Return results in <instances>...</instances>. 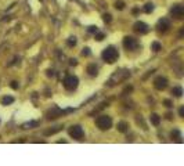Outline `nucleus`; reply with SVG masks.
<instances>
[{
  "label": "nucleus",
  "mask_w": 184,
  "mask_h": 166,
  "mask_svg": "<svg viewBox=\"0 0 184 166\" xmlns=\"http://www.w3.org/2000/svg\"><path fill=\"white\" fill-rule=\"evenodd\" d=\"M101 57H103V60H104L105 62H108V64H114V62L119 58V53H118V50H116L114 46H109V47L104 49V51H103Z\"/></svg>",
  "instance_id": "nucleus-1"
},
{
  "label": "nucleus",
  "mask_w": 184,
  "mask_h": 166,
  "mask_svg": "<svg viewBox=\"0 0 184 166\" xmlns=\"http://www.w3.org/2000/svg\"><path fill=\"white\" fill-rule=\"evenodd\" d=\"M96 125L100 130H108L112 127V119L108 115H101L96 119Z\"/></svg>",
  "instance_id": "nucleus-2"
},
{
  "label": "nucleus",
  "mask_w": 184,
  "mask_h": 166,
  "mask_svg": "<svg viewBox=\"0 0 184 166\" xmlns=\"http://www.w3.org/2000/svg\"><path fill=\"white\" fill-rule=\"evenodd\" d=\"M68 134L72 138H75V140H83V137H84V130H83V127H82V126L73 125V126H71V127H69Z\"/></svg>",
  "instance_id": "nucleus-3"
},
{
  "label": "nucleus",
  "mask_w": 184,
  "mask_h": 166,
  "mask_svg": "<svg viewBox=\"0 0 184 166\" xmlns=\"http://www.w3.org/2000/svg\"><path fill=\"white\" fill-rule=\"evenodd\" d=\"M78 85H79V79L73 76V75H69V76H67L64 79V87L67 90H69V91H73L78 87Z\"/></svg>",
  "instance_id": "nucleus-4"
},
{
  "label": "nucleus",
  "mask_w": 184,
  "mask_h": 166,
  "mask_svg": "<svg viewBox=\"0 0 184 166\" xmlns=\"http://www.w3.org/2000/svg\"><path fill=\"white\" fill-rule=\"evenodd\" d=\"M170 29V21L168 18H161L156 24V31L159 33H166Z\"/></svg>",
  "instance_id": "nucleus-5"
},
{
  "label": "nucleus",
  "mask_w": 184,
  "mask_h": 166,
  "mask_svg": "<svg viewBox=\"0 0 184 166\" xmlns=\"http://www.w3.org/2000/svg\"><path fill=\"white\" fill-rule=\"evenodd\" d=\"M133 31L136 33H140V35H145V33H148V31H150V26H148L145 22H143V21H137V22H134V25H133Z\"/></svg>",
  "instance_id": "nucleus-6"
},
{
  "label": "nucleus",
  "mask_w": 184,
  "mask_h": 166,
  "mask_svg": "<svg viewBox=\"0 0 184 166\" xmlns=\"http://www.w3.org/2000/svg\"><path fill=\"white\" fill-rule=\"evenodd\" d=\"M123 47L126 50H136L139 47V42L132 36H126L123 39Z\"/></svg>",
  "instance_id": "nucleus-7"
},
{
  "label": "nucleus",
  "mask_w": 184,
  "mask_h": 166,
  "mask_svg": "<svg viewBox=\"0 0 184 166\" xmlns=\"http://www.w3.org/2000/svg\"><path fill=\"white\" fill-rule=\"evenodd\" d=\"M170 15L176 20H181L184 17V8L181 4H174L172 8H170Z\"/></svg>",
  "instance_id": "nucleus-8"
},
{
  "label": "nucleus",
  "mask_w": 184,
  "mask_h": 166,
  "mask_svg": "<svg viewBox=\"0 0 184 166\" xmlns=\"http://www.w3.org/2000/svg\"><path fill=\"white\" fill-rule=\"evenodd\" d=\"M154 86H155L156 90H165L168 87V79L165 76H158L154 80Z\"/></svg>",
  "instance_id": "nucleus-9"
},
{
  "label": "nucleus",
  "mask_w": 184,
  "mask_h": 166,
  "mask_svg": "<svg viewBox=\"0 0 184 166\" xmlns=\"http://www.w3.org/2000/svg\"><path fill=\"white\" fill-rule=\"evenodd\" d=\"M87 72L90 76H97V73H98V68H97L96 64H90L87 67Z\"/></svg>",
  "instance_id": "nucleus-10"
},
{
  "label": "nucleus",
  "mask_w": 184,
  "mask_h": 166,
  "mask_svg": "<svg viewBox=\"0 0 184 166\" xmlns=\"http://www.w3.org/2000/svg\"><path fill=\"white\" fill-rule=\"evenodd\" d=\"M150 121H151V123L154 126H158L161 123V116L158 113H152L151 116H150Z\"/></svg>",
  "instance_id": "nucleus-11"
},
{
  "label": "nucleus",
  "mask_w": 184,
  "mask_h": 166,
  "mask_svg": "<svg viewBox=\"0 0 184 166\" xmlns=\"http://www.w3.org/2000/svg\"><path fill=\"white\" fill-rule=\"evenodd\" d=\"M172 94H174V97L180 98L183 96V89H181L180 86H176V87H173L172 89Z\"/></svg>",
  "instance_id": "nucleus-12"
},
{
  "label": "nucleus",
  "mask_w": 184,
  "mask_h": 166,
  "mask_svg": "<svg viewBox=\"0 0 184 166\" xmlns=\"http://www.w3.org/2000/svg\"><path fill=\"white\" fill-rule=\"evenodd\" d=\"M128 127H129V125L126 122H119V123H118V130H119L120 133H126V132H128Z\"/></svg>",
  "instance_id": "nucleus-13"
},
{
  "label": "nucleus",
  "mask_w": 184,
  "mask_h": 166,
  "mask_svg": "<svg viewBox=\"0 0 184 166\" xmlns=\"http://www.w3.org/2000/svg\"><path fill=\"white\" fill-rule=\"evenodd\" d=\"M12 102H14V97H11V96H6V97L1 98L3 105H8V104H12Z\"/></svg>",
  "instance_id": "nucleus-14"
},
{
  "label": "nucleus",
  "mask_w": 184,
  "mask_h": 166,
  "mask_svg": "<svg viewBox=\"0 0 184 166\" xmlns=\"http://www.w3.org/2000/svg\"><path fill=\"white\" fill-rule=\"evenodd\" d=\"M144 11L147 12V14L152 12V11H154V4H152V3H147V4L144 6Z\"/></svg>",
  "instance_id": "nucleus-15"
},
{
  "label": "nucleus",
  "mask_w": 184,
  "mask_h": 166,
  "mask_svg": "<svg viewBox=\"0 0 184 166\" xmlns=\"http://www.w3.org/2000/svg\"><path fill=\"white\" fill-rule=\"evenodd\" d=\"M172 138H176L179 143H183V140H181V137H180V133H179V130L172 132Z\"/></svg>",
  "instance_id": "nucleus-16"
},
{
  "label": "nucleus",
  "mask_w": 184,
  "mask_h": 166,
  "mask_svg": "<svg viewBox=\"0 0 184 166\" xmlns=\"http://www.w3.org/2000/svg\"><path fill=\"white\" fill-rule=\"evenodd\" d=\"M67 45L69 46V47H73V46L76 45V37L73 36V37H69L68 40H67Z\"/></svg>",
  "instance_id": "nucleus-17"
},
{
  "label": "nucleus",
  "mask_w": 184,
  "mask_h": 166,
  "mask_svg": "<svg viewBox=\"0 0 184 166\" xmlns=\"http://www.w3.org/2000/svg\"><path fill=\"white\" fill-rule=\"evenodd\" d=\"M33 126H37V122H29V123H25V125H22V127H24V129H32Z\"/></svg>",
  "instance_id": "nucleus-18"
},
{
  "label": "nucleus",
  "mask_w": 184,
  "mask_h": 166,
  "mask_svg": "<svg viewBox=\"0 0 184 166\" xmlns=\"http://www.w3.org/2000/svg\"><path fill=\"white\" fill-rule=\"evenodd\" d=\"M161 49H162L161 43H158V42H154V43H152V50H154V51H159Z\"/></svg>",
  "instance_id": "nucleus-19"
},
{
  "label": "nucleus",
  "mask_w": 184,
  "mask_h": 166,
  "mask_svg": "<svg viewBox=\"0 0 184 166\" xmlns=\"http://www.w3.org/2000/svg\"><path fill=\"white\" fill-rule=\"evenodd\" d=\"M103 20H104V22L109 24V22H111V21H112V15H111V14H108V12H107V14H104V15H103Z\"/></svg>",
  "instance_id": "nucleus-20"
},
{
  "label": "nucleus",
  "mask_w": 184,
  "mask_h": 166,
  "mask_svg": "<svg viewBox=\"0 0 184 166\" xmlns=\"http://www.w3.org/2000/svg\"><path fill=\"white\" fill-rule=\"evenodd\" d=\"M115 7H116V10H123V8H125V3L122 1V0H119V1H116V3H115Z\"/></svg>",
  "instance_id": "nucleus-21"
},
{
  "label": "nucleus",
  "mask_w": 184,
  "mask_h": 166,
  "mask_svg": "<svg viewBox=\"0 0 184 166\" xmlns=\"http://www.w3.org/2000/svg\"><path fill=\"white\" fill-rule=\"evenodd\" d=\"M96 39L98 42H101L103 39H104V33H101V32H98V31H97V32H96Z\"/></svg>",
  "instance_id": "nucleus-22"
},
{
  "label": "nucleus",
  "mask_w": 184,
  "mask_h": 166,
  "mask_svg": "<svg viewBox=\"0 0 184 166\" xmlns=\"http://www.w3.org/2000/svg\"><path fill=\"white\" fill-rule=\"evenodd\" d=\"M82 56H83V57L90 56V49H87V47H86V49H83V51H82Z\"/></svg>",
  "instance_id": "nucleus-23"
},
{
  "label": "nucleus",
  "mask_w": 184,
  "mask_h": 166,
  "mask_svg": "<svg viewBox=\"0 0 184 166\" xmlns=\"http://www.w3.org/2000/svg\"><path fill=\"white\" fill-rule=\"evenodd\" d=\"M98 29H97V26H89V32L90 33H96Z\"/></svg>",
  "instance_id": "nucleus-24"
},
{
  "label": "nucleus",
  "mask_w": 184,
  "mask_h": 166,
  "mask_svg": "<svg viewBox=\"0 0 184 166\" xmlns=\"http://www.w3.org/2000/svg\"><path fill=\"white\" fill-rule=\"evenodd\" d=\"M11 87L14 90H17L18 87H20V85H18V82H11Z\"/></svg>",
  "instance_id": "nucleus-25"
},
{
  "label": "nucleus",
  "mask_w": 184,
  "mask_h": 166,
  "mask_svg": "<svg viewBox=\"0 0 184 166\" xmlns=\"http://www.w3.org/2000/svg\"><path fill=\"white\" fill-rule=\"evenodd\" d=\"M165 105L170 108V107H172V101H170V100H165Z\"/></svg>",
  "instance_id": "nucleus-26"
},
{
  "label": "nucleus",
  "mask_w": 184,
  "mask_h": 166,
  "mask_svg": "<svg viewBox=\"0 0 184 166\" xmlns=\"http://www.w3.org/2000/svg\"><path fill=\"white\" fill-rule=\"evenodd\" d=\"M179 113H180V116H184V107H181L180 110H179Z\"/></svg>",
  "instance_id": "nucleus-27"
},
{
  "label": "nucleus",
  "mask_w": 184,
  "mask_h": 166,
  "mask_svg": "<svg viewBox=\"0 0 184 166\" xmlns=\"http://www.w3.org/2000/svg\"><path fill=\"white\" fill-rule=\"evenodd\" d=\"M71 65H76V60H71Z\"/></svg>",
  "instance_id": "nucleus-28"
}]
</instances>
